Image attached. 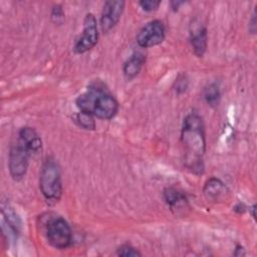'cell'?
<instances>
[{
	"instance_id": "20",
	"label": "cell",
	"mask_w": 257,
	"mask_h": 257,
	"mask_svg": "<svg viewBox=\"0 0 257 257\" xmlns=\"http://www.w3.org/2000/svg\"><path fill=\"white\" fill-rule=\"evenodd\" d=\"M140 6L143 8L144 11L147 12H152L158 9V7L161 4V1H154V0H144V1H140L139 2Z\"/></svg>"
},
{
	"instance_id": "14",
	"label": "cell",
	"mask_w": 257,
	"mask_h": 257,
	"mask_svg": "<svg viewBox=\"0 0 257 257\" xmlns=\"http://www.w3.org/2000/svg\"><path fill=\"white\" fill-rule=\"evenodd\" d=\"M75 121L77 122V124L87 131H93L95 128V120H94V116L90 113L87 112H83V111H79L77 112V114L75 115Z\"/></svg>"
},
{
	"instance_id": "2",
	"label": "cell",
	"mask_w": 257,
	"mask_h": 257,
	"mask_svg": "<svg viewBox=\"0 0 257 257\" xmlns=\"http://www.w3.org/2000/svg\"><path fill=\"white\" fill-rule=\"evenodd\" d=\"M75 103L79 111L90 113L100 119H110L118 110L117 100L107 92L104 84L99 81L92 82L87 91L76 98Z\"/></svg>"
},
{
	"instance_id": "12",
	"label": "cell",
	"mask_w": 257,
	"mask_h": 257,
	"mask_svg": "<svg viewBox=\"0 0 257 257\" xmlns=\"http://www.w3.org/2000/svg\"><path fill=\"white\" fill-rule=\"evenodd\" d=\"M146 61V57L141 52L134 53L128 59L125 60L122 66V72L124 77L127 80L135 78L141 71L144 63Z\"/></svg>"
},
{
	"instance_id": "9",
	"label": "cell",
	"mask_w": 257,
	"mask_h": 257,
	"mask_svg": "<svg viewBox=\"0 0 257 257\" xmlns=\"http://www.w3.org/2000/svg\"><path fill=\"white\" fill-rule=\"evenodd\" d=\"M17 141L20 142L32 155L38 154L41 151V138L37 132L30 126H24L19 131Z\"/></svg>"
},
{
	"instance_id": "1",
	"label": "cell",
	"mask_w": 257,
	"mask_h": 257,
	"mask_svg": "<svg viewBox=\"0 0 257 257\" xmlns=\"http://www.w3.org/2000/svg\"><path fill=\"white\" fill-rule=\"evenodd\" d=\"M181 144L185 166L195 174H202L204 171L203 156L206 152V135L203 118L198 113H189L184 118Z\"/></svg>"
},
{
	"instance_id": "7",
	"label": "cell",
	"mask_w": 257,
	"mask_h": 257,
	"mask_svg": "<svg viewBox=\"0 0 257 257\" xmlns=\"http://www.w3.org/2000/svg\"><path fill=\"white\" fill-rule=\"evenodd\" d=\"M166 36V27L161 20L148 22L137 35V42L143 48H149L162 43Z\"/></svg>"
},
{
	"instance_id": "8",
	"label": "cell",
	"mask_w": 257,
	"mask_h": 257,
	"mask_svg": "<svg viewBox=\"0 0 257 257\" xmlns=\"http://www.w3.org/2000/svg\"><path fill=\"white\" fill-rule=\"evenodd\" d=\"M124 1H106L100 16V28L102 32H108L119 21L124 10Z\"/></svg>"
},
{
	"instance_id": "17",
	"label": "cell",
	"mask_w": 257,
	"mask_h": 257,
	"mask_svg": "<svg viewBox=\"0 0 257 257\" xmlns=\"http://www.w3.org/2000/svg\"><path fill=\"white\" fill-rule=\"evenodd\" d=\"M116 254L118 256H123V257H137V256H142V253L136 249L135 247H133L130 244H124L122 246H120L117 249Z\"/></svg>"
},
{
	"instance_id": "18",
	"label": "cell",
	"mask_w": 257,
	"mask_h": 257,
	"mask_svg": "<svg viewBox=\"0 0 257 257\" xmlns=\"http://www.w3.org/2000/svg\"><path fill=\"white\" fill-rule=\"evenodd\" d=\"M51 19L55 24H62L64 21V11L60 5L53 6L51 10Z\"/></svg>"
},
{
	"instance_id": "6",
	"label": "cell",
	"mask_w": 257,
	"mask_h": 257,
	"mask_svg": "<svg viewBox=\"0 0 257 257\" xmlns=\"http://www.w3.org/2000/svg\"><path fill=\"white\" fill-rule=\"evenodd\" d=\"M98 40L97 22L92 13H87L83 19V29L76 39L73 50L77 54H82L95 46Z\"/></svg>"
},
{
	"instance_id": "16",
	"label": "cell",
	"mask_w": 257,
	"mask_h": 257,
	"mask_svg": "<svg viewBox=\"0 0 257 257\" xmlns=\"http://www.w3.org/2000/svg\"><path fill=\"white\" fill-rule=\"evenodd\" d=\"M2 214H3L4 218L6 219L7 223L10 225L11 229H13L14 232H18L19 228H20V222H19V219H18L17 215L15 214V212L8 205H7V207L2 205Z\"/></svg>"
},
{
	"instance_id": "15",
	"label": "cell",
	"mask_w": 257,
	"mask_h": 257,
	"mask_svg": "<svg viewBox=\"0 0 257 257\" xmlns=\"http://www.w3.org/2000/svg\"><path fill=\"white\" fill-rule=\"evenodd\" d=\"M204 98L210 105H217L220 99V90L218 85L215 83L207 85L204 89Z\"/></svg>"
},
{
	"instance_id": "4",
	"label": "cell",
	"mask_w": 257,
	"mask_h": 257,
	"mask_svg": "<svg viewBox=\"0 0 257 257\" xmlns=\"http://www.w3.org/2000/svg\"><path fill=\"white\" fill-rule=\"evenodd\" d=\"M46 238L48 243L56 249H65L72 241L71 229L61 217L51 219L46 225Z\"/></svg>"
},
{
	"instance_id": "13",
	"label": "cell",
	"mask_w": 257,
	"mask_h": 257,
	"mask_svg": "<svg viewBox=\"0 0 257 257\" xmlns=\"http://www.w3.org/2000/svg\"><path fill=\"white\" fill-rule=\"evenodd\" d=\"M203 192L208 200L218 201L226 195L227 188L221 180L213 177L205 183Z\"/></svg>"
},
{
	"instance_id": "11",
	"label": "cell",
	"mask_w": 257,
	"mask_h": 257,
	"mask_svg": "<svg viewBox=\"0 0 257 257\" xmlns=\"http://www.w3.org/2000/svg\"><path fill=\"white\" fill-rule=\"evenodd\" d=\"M191 45L194 53L198 57H203L207 50L208 35L207 29L204 26H199L191 32Z\"/></svg>"
},
{
	"instance_id": "5",
	"label": "cell",
	"mask_w": 257,
	"mask_h": 257,
	"mask_svg": "<svg viewBox=\"0 0 257 257\" xmlns=\"http://www.w3.org/2000/svg\"><path fill=\"white\" fill-rule=\"evenodd\" d=\"M31 156L32 154L20 142L16 141V143L11 146L8 167L10 175L14 180L19 181L25 176Z\"/></svg>"
},
{
	"instance_id": "10",
	"label": "cell",
	"mask_w": 257,
	"mask_h": 257,
	"mask_svg": "<svg viewBox=\"0 0 257 257\" xmlns=\"http://www.w3.org/2000/svg\"><path fill=\"white\" fill-rule=\"evenodd\" d=\"M163 197L167 205L171 208L172 211H176L177 213L184 211L188 208V199L184 192L173 188L168 187L163 192Z\"/></svg>"
},
{
	"instance_id": "3",
	"label": "cell",
	"mask_w": 257,
	"mask_h": 257,
	"mask_svg": "<svg viewBox=\"0 0 257 257\" xmlns=\"http://www.w3.org/2000/svg\"><path fill=\"white\" fill-rule=\"evenodd\" d=\"M39 189L48 203L55 204L62 195L60 168L57 162L49 157L42 165L39 175Z\"/></svg>"
},
{
	"instance_id": "19",
	"label": "cell",
	"mask_w": 257,
	"mask_h": 257,
	"mask_svg": "<svg viewBox=\"0 0 257 257\" xmlns=\"http://www.w3.org/2000/svg\"><path fill=\"white\" fill-rule=\"evenodd\" d=\"M188 84H189V81H188V79L186 78V75L182 74V75H180V76L176 79L174 89L176 90L177 93H183V92H185L186 89L188 88Z\"/></svg>"
}]
</instances>
